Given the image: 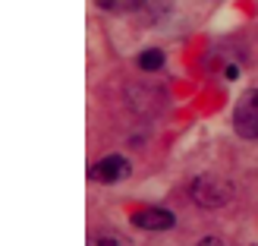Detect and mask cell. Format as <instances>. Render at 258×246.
<instances>
[{
    "mask_svg": "<svg viewBox=\"0 0 258 246\" xmlns=\"http://www.w3.org/2000/svg\"><path fill=\"white\" fill-rule=\"evenodd\" d=\"M199 246H227V243H224L221 237H205V240H202Z\"/></svg>",
    "mask_w": 258,
    "mask_h": 246,
    "instance_id": "obj_8",
    "label": "cell"
},
{
    "mask_svg": "<svg viewBox=\"0 0 258 246\" xmlns=\"http://www.w3.org/2000/svg\"><path fill=\"white\" fill-rule=\"evenodd\" d=\"M164 60H167V57H164V51H161V47H145V51L139 54L136 63H139V70H142V73H158V70L164 67Z\"/></svg>",
    "mask_w": 258,
    "mask_h": 246,
    "instance_id": "obj_5",
    "label": "cell"
},
{
    "mask_svg": "<svg viewBox=\"0 0 258 246\" xmlns=\"http://www.w3.org/2000/svg\"><path fill=\"white\" fill-rule=\"evenodd\" d=\"M233 129L239 139H258V88H246V95L236 101Z\"/></svg>",
    "mask_w": 258,
    "mask_h": 246,
    "instance_id": "obj_2",
    "label": "cell"
},
{
    "mask_svg": "<svg viewBox=\"0 0 258 246\" xmlns=\"http://www.w3.org/2000/svg\"><path fill=\"white\" fill-rule=\"evenodd\" d=\"M129 224L139 230H170L176 224V215L164 205H145V209H136L129 215Z\"/></svg>",
    "mask_w": 258,
    "mask_h": 246,
    "instance_id": "obj_4",
    "label": "cell"
},
{
    "mask_svg": "<svg viewBox=\"0 0 258 246\" xmlns=\"http://www.w3.org/2000/svg\"><path fill=\"white\" fill-rule=\"evenodd\" d=\"M95 4L107 13H136L145 7V0H95Z\"/></svg>",
    "mask_w": 258,
    "mask_h": 246,
    "instance_id": "obj_6",
    "label": "cell"
},
{
    "mask_svg": "<svg viewBox=\"0 0 258 246\" xmlns=\"http://www.w3.org/2000/svg\"><path fill=\"white\" fill-rule=\"evenodd\" d=\"M129 174H133V164H129V158H123V155H107V158H101L88 167V177H92L95 183H104V186L120 183Z\"/></svg>",
    "mask_w": 258,
    "mask_h": 246,
    "instance_id": "obj_3",
    "label": "cell"
},
{
    "mask_svg": "<svg viewBox=\"0 0 258 246\" xmlns=\"http://www.w3.org/2000/svg\"><path fill=\"white\" fill-rule=\"evenodd\" d=\"M92 246H129L120 234H98L95 240H92Z\"/></svg>",
    "mask_w": 258,
    "mask_h": 246,
    "instance_id": "obj_7",
    "label": "cell"
},
{
    "mask_svg": "<svg viewBox=\"0 0 258 246\" xmlns=\"http://www.w3.org/2000/svg\"><path fill=\"white\" fill-rule=\"evenodd\" d=\"M189 196L196 205H202V209H221V205H227L233 199V183L221 180V177H211V174H202V177L192 180Z\"/></svg>",
    "mask_w": 258,
    "mask_h": 246,
    "instance_id": "obj_1",
    "label": "cell"
}]
</instances>
